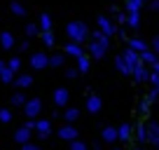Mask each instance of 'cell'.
I'll use <instances>...</instances> for the list:
<instances>
[{
  "label": "cell",
  "instance_id": "obj_3",
  "mask_svg": "<svg viewBox=\"0 0 159 150\" xmlns=\"http://www.w3.org/2000/svg\"><path fill=\"white\" fill-rule=\"evenodd\" d=\"M42 113V101L40 99H28L24 105V115L28 117V120H35V117Z\"/></svg>",
  "mask_w": 159,
  "mask_h": 150
},
{
  "label": "cell",
  "instance_id": "obj_32",
  "mask_svg": "<svg viewBox=\"0 0 159 150\" xmlns=\"http://www.w3.org/2000/svg\"><path fill=\"white\" fill-rule=\"evenodd\" d=\"M42 42H45L47 47L54 45V35H52V30H42Z\"/></svg>",
  "mask_w": 159,
  "mask_h": 150
},
{
  "label": "cell",
  "instance_id": "obj_50",
  "mask_svg": "<svg viewBox=\"0 0 159 150\" xmlns=\"http://www.w3.org/2000/svg\"><path fill=\"white\" fill-rule=\"evenodd\" d=\"M143 2H145V0H143Z\"/></svg>",
  "mask_w": 159,
  "mask_h": 150
},
{
  "label": "cell",
  "instance_id": "obj_39",
  "mask_svg": "<svg viewBox=\"0 0 159 150\" xmlns=\"http://www.w3.org/2000/svg\"><path fill=\"white\" fill-rule=\"evenodd\" d=\"M21 150H42V148L35 145V143H24V145H21Z\"/></svg>",
  "mask_w": 159,
  "mask_h": 150
},
{
  "label": "cell",
  "instance_id": "obj_29",
  "mask_svg": "<svg viewBox=\"0 0 159 150\" xmlns=\"http://www.w3.org/2000/svg\"><path fill=\"white\" fill-rule=\"evenodd\" d=\"M40 28H42V30H52V16L49 14L40 16Z\"/></svg>",
  "mask_w": 159,
  "mask_h": 150
},
{
  "label": "cell",
  "instance_id": "obj_40",
  "mask_svg": "<svg viewBox=\"0 0 159 150\" xmlns=\"http://www.w3.org/2000/svg\"><path fill=\"white\" fill-rule=\"evenodd\" d=\"M75 75H77V68H68L66 70V77H70V80H73Z\"/></svg>",
  "mask_w": 159,
  "mask_h": 150
},
{
  "label": "cell",
  "instance_id": "obj_27",
  "mask_svg": "<svg viewBox=\"0 0 159 150\" xmlns=\"http://www.w3.org/2000/svg\"><path fill=\"white\" fill-rule=\"evenodd\" d=\"M10 10L14 12L16 16H26V7L21 5V2H16V0H14V2H12V5H10Z\"/></svg>",
  "mask_w": 159,
  "mask_h": 150
},
{
  "label": "cell",
  "instance_id": "obj_11",
  "mask_svg": "<svg viewBox=\"0 0 159 150\" xmlns=\"http://www.w3.org/2000/svg\"><path fill=\"white\" fill-rule=\"evenodd\" d=\"M68 99H70V94H68V89H63V87H59V89L54 91V105H59V108H63V105L68 103Z\"/></svg>",
  "mask_w": 159,
  "mask_h": 150
},
{
  "label": "cell",
  "instance_id": "obj_33",
  "mask_svg": "<svg viewBox=\"0 0 159 150\" xmlns=\"http://www.w3.org/2000/svg\"><path fill=\"white\" fill-rule=\"evenodd\" d=\"M70 150H89V148H87V143H84V141H70Z\"/></svg>",
  "mask_w": 159,
  "mask_h": 150
},
{
  "label": "cell",
  "instance_id": "obj_1",
  "mask_svg": "<svg viewBox=\"0 0 159 150\" xmlns=\"http://www.w3.org/2000/svg\"><path fill=\"white\" fill-rule=\"evenodd\" d=\"M110 47V38L105 33H101V30H96V33H91V42H89V54L94 56V59H103L105 52H108Z\"/></svg>",
  "mask_w": 159,
  "mask_h": 150
},
{
  "label": "cell",
  "instance_id": "obj_19",
  "mask_svg": "<svg viewBox=\"0 0 159 150\" xmlns=\"http://www.w3.org/2000/svg\"><path fill=\"white\" fill-rule=\"evenodd\" d=\"M117 138H119V134H117V129H115V127H105V129H103V141L112 143V141H117Z\"/></svg>",
  "mask_w": 159,
  "mask_h": 150
},
{
  "label": "cell",
  "instance_id": "obj_10",
  "mask_svg": "<svg viewBox=\"0 0 159 150\" xmlns=\"http://www.w3.org/2000/svg\"><path fill=\"white\" fill-rule=\"evenodd\" d=\"M77 134H80V131L75 129L73 124H66V127H61V129H59V136L63 141H77Z\"/></svg>",
  "mask_w": 159,
  "mask_h": 150
},
{
  "label": "cell",
  "instance_id": "obj_26",
  "mask_svg": "<svg viewBox=\"0 0 159 150\" xmlns=\"http://www.w3.org/2000/svg\"><path fill=\"white\" fill-rule=\"evenodd\" d=\"M129 47H131L134 52H138V54H140V52H145V49H148V47H145V42L140 40V38H134V40L129 42Z\"/></svg>",
  "mask_w": 159,
  "mask_h": 150
},
{
  "label": "cell",
  "instance_id": "obj_9",
  "mask_svg": "<svg viewBox=\"0 0 159 150\" xmlns=\"http://www.w3.org/2000/svg\"><path fill=\"white\" fill-rule=\"evenodd\" d=\"M30 134H33V129H28V127H21V129H16V131H14V141H16L19 145L30 143Z\"/></svg>",
  "mask_w": 159,
  "mask_h": 150
},
{
  "label": "cell",
  "instance_id": "obj_38",
  "mask_svg": "<svg viewBox=\"0 0 159 150\" xmlns=\"http://www.w3.org/2000/svg\"><path fill=\"white\" fill-rule=\"evenodd\" d=\"M138 110H140V115H148V110H150V101L145 99L143 103H140V108H138Z\"/></svg>",
  "mask_w": 159,
  "mask_h": 150
},
{
  "label": "cell",
  "instance_id": "obj_23",
  "mask_svg": "<svg viewBox=\"0 0 159 150\" xmlns=\"http://www.w3.org/2000/svg\"><path fill=\"white\" fill-rule=\"evenodd\" d=\"M63 117H66V122H68V124H73V122L80 117V110H77V108H68V110L63 113Z\"/></svg>",
  "mask_w": 159,
  "mask_h": 150
},
{
  "label": "cell",
  "instance_id": "obj_45",
  "mask_svg": "<svg viewBox=\"0 0 159 150\" xmlns=\"http://www.w3.org/2000/svg\"><path fill=\"white\" fill-rule=\"evenodd\" d=\"M24 127H28V129H35V120H28V122H26Z\"/></svg>",
  "mask_w": 159,
  "mask_h": 150
},
{
  "label": "cell",
  "instance_id": "obj_7",
  "mask_svg": "<svg viewBox=\"0 0 159 150\" xmlns=\"http://www.w3.org/2000/svg\"><path fill=\"white\" fill-rule=\"evenodd\" d=\"M35 131L40 138H47L52 134V122L49 120H35Z\"/></svg>",
  "mask_w": 159,
  "mask_h": 150
},
{
  "label": "cell",
  "instance_id": "obj_20",
  "mask_svg": "<svg viewBox=\"0 0 159 150\" xmlns=\"http://www.w3.org/2000/svg\"><path fill=\"white\" fill-rule=\"evenodd\" d=\"M14 82H16V87H19V89H26V87L33 85V75H19Z\"/></svg>",
  "mask_w": 159,
  "mask_h": 150
},
{
  "label": "cell",
  "instance_id": "obj_28",
  "mask_svg": "<svg viewBox=\"0 0 159 150\" xmlns=\"http://www.w3.org/2000/svg\"><path fill=\"white\" fill-rule=\"evenodd\" d=\"M63 63H66V56H63V54L49 56V66H54V68H59V66H63Z\"/></svg>",
  "mask_w": 159,
  "mask_h": 150
},
{
  "label": "cell",
  "instance_id": "obj_18",
  "mask_svg": "<svg viewBox=\"0 0 159 150\" xmlns=\"http://www.w3.org/2000/svg\"><path fill=\"white\" fill-rule=\"evenodd\" d=\"M136 138H138L140 143H148V141H150V129H148V124H140L138 129H136Z\"/></svg>",
  "mask_w": 159,
  "mask_h": 150
},
{
  "label": "cell",
  "instance_id": "obj_44",
  "mask_svg": "<svg viewBox=\"0 0 159 150\" xmlns=\"http://www.w3.org/2000/svg\"><path fill=\"white\" fill-rule=\"evenodd\" d=\"M152 45H154V52H159V35H157V38L152 40Z\"/></svg>",
  "mask_w": 159,
  "mask_h": 150
},
{
  "label": "cell",
  "instance_id": "obj_5",
  "mask_svg": "<svg viewBox=\"0 0 159 150\" xmlns=\"http://www.w3.org/2000/svg\"><path fill=\"white\" fill-rule=\"evenodd\" d=\"M30 66H33L35 70L47 68V66H49V56H47V54H42V52H35V54L30 56Z\"/></svg>",
  "mask_w": 159,
  "mask_h": 150
},
{
  "label": "cell",
  "instance_id": "obj_17",
  "mask_svg": "<svg viewBox=\"0 0 159 150\" xmlns=\"http://www.w3.org/2000/svg\"><path fill=\"white\" fill-rule=\"evenodd\" d=\"M66 54H68V56H75V59H80L84 52H82V47H80L77 42H68V45H66Z\"/></svg>",
  "mask_w": 159,
  "mask_h": 150
},
{
  "label": "cell",
  "instance_id": "obj_49",
  "mask_svg": "<svg viewBox=\"0 0 159 150\" xmlns=\"http://www.w3.org/2000/svg\"><path fill=\"white\" fill-rule=\"evenodd\" d=\"M138 150H143V148H138Z\"/></svg>",
  "mask_w": 159,
  "mask_h": 150
},
{
  "label": "cell",
  "instance_id": "obj_6",
  "mask_svg": "<svg viewBox=\"0 0 159 150\" xmlns=\"http://www.w3.org/2000/svg\"><path fill=\"white\" fill-rule=\"evenodd\" d=\"M98 30H101V33H105L108 38H110V35H115V33H117L115 24L108 19V16H98Z\"/></svg>",
  "mask_w": 159,
  "mask_h": 150
},
{
  "label": "cell",
  "instance_id": "obj_2",
  "mask_svg": "<svg viewBox=\"0 0 159 150\" xmlns=\"http://www.w3.org/2000/svg\"><path fill=\"white\" fill-rule=\"evenodd\" d=\"M66 33H68L70 42H77V45L89 38V28H87L84 21H70V24L66 26Z\"/></svg>",
  "mask_w": 159,
  "mask_h": 150
},
{
  "label": "cell",
  "instance_id": "obj_16",
  "mask_svg": "<svg viewBox=\"0 0 159 150\" xmlns=\"http://www.w3.org/2000/svg\"><path fill=\"white\" fill-rule=\"evenodd\" d=\"M0 47H2V49H12V47H14V35L12 33H0Z\"/></svg>",
  "mask_w": 159,
  "mask_h": 150
},
{
  "label": "cell",
  "instance_id": "obj_25",
  "mask_svg": "<svg viewBox=\"0 0 159 150\" xmlns=\"http://www.w3.org/2000/svg\"><path fill=\"white\" fill-rule=\"evenodd\" d=\"M0 80L5 82V85H10V82H14V80H16V77H14V70H12L10 66H7V68L2 70V75H0Z\"/></svg>",
  "mask_w": 159,
  "mask_h": 150
},
{
  "label": "cell",
  "instance_id": "obj_15",
  "mask_svg": "<svg viewBox=\"0 0 159 150\" xmlns=\"http://www.w3.org/2000/svg\"><path fill=\"white\" fill-rule=\"evenodd\" d=\"M140 63H145V66H154V63H157V52H150V49L140 52Z\"/></svg>",
  "mask_w": 159,
  "mask_h": 150
},
{
  "label": "cell",
  "instance_id": "obj_24",
  "mask_svg": "<svg viewBox=\"0 0 159 150\" xmlns=\"http://www.w3.org/2000/svg\"><path fill=\"white\" fill-rule=\"evenodd\" d=\"M140 5H143V0H126V14H134V12H138Z\"/></svg>",
  "mask_w": 159,
  "mask_h": 150
},
{
  "label": "cell",
  "instance_id": "obj_30",
  "mask_svg": "<svg viewBox=\"0 0 159 150\" xmlns=\"http://www.w3.org/2000/svg\"><path fill=\"white\" fill-rule=\"evenodd\" d=\"M26 101H28V99H26V96L21 94V91L12 94V103H14V105H26Z\"/></svg>",
  "mask_w": 159,
  "mask_h": 150
},
{
  "label": "cell",
  "instance_id": "obj_47",
  "mask_svg": "<svg viewBox=\"0 0 159 150\" xmlns=\"http://www.w3.org/2000/svg\"><path fill=\"white\" fill-rule=\"evenodd\" d=\"M91 150H101V148H98V145H94V148H91Z\"/></svg>",
  "mask_w": 159,
  "mask_h": 150
},
{
  "label": "cell",
  "instance_id": "obj_22",
  "mask_svg": "<svg viewBox=\"0 0 159 150\" xmlns=\"http://www.w3.org/2000/svg\"><path fill=\"white\" fill-rule=\"evenodd\" d=\"M89 66H91L89 56H84V54H82V56L77 59V70H80V73H87V70H89Z\"/></svg>",
  "mask_w": 159,
  "mask_h": 150
},
{
  "label": "cell",
  "instance_id": "obj_42",
  "mask_svg": "<svg viewBox=\"0 0 159 150\" xmlns=\"http://www.w3.org/2000/svg\"><path fill=\"white\" fill-rule=\"evenodd\" d=\"M28 47H30V42H28V40H24V42H21V45H19V49H21V52H26V49H28Z\"/></svg>",
  "mask_w": 159,
  "mask_h": 150
},
{
  "label": "cell",
  "instance_id": "obj_31",
  "mask_svg": "<svg viewBox=\"0 0 159 150\" xmlns=\"http://www.w3.org/2000/svg\"><path fill=\"white\" fill-rule=\"evenodd\" d=\"M126 24L131 26V28H138L140 26V16H138V12H134V14H129V21Z\"/></svg>",
  "mask_w": 159,
  "mask_h": 150
},
{
  "label": "cell",
  "instance_id": "obj_35",
  "mask_svg": "<svg viewBox=\"0 0 159 150\" xmlns=\"http://www.w3.org/2000/svg\"><path fill=\"white\" fill-rule=\"evenodd\" d=\"M0 122H12V110H7V108L0 110Z\"/></svg>",
  "mask_w": 159,
  "mask_h": 150
},
{
  "label": "cell",
  "instance_id": "obj_36",
  "mask_svg": "<svg viewBox=\"0 0 159 150\" xmlns=\"http://www.w3.org/2000/svg\"><path fill=\"white\" fill-rule=\"evenodd\" d=\"M7 66H10V68L16 73V70L21 68V59H19V56H14V59H10V63H7Z\"/></svg>",
  "mask_w": 159,
  "mask_h": 150
},
{
  "label": "cell",
  "instance_id": "obj_46",
  "mask_svg": "<svg viewBox=\"0 0 159 150\" xmlns=\"http://www.w3.org/2000/svg\"><path fill=\"white\" fill-rule=\"evenodd\" d=\"M7 68V63H5V61H0V75H2V70H5Z\"/></svg>",
  "mask_w": 159,
  "mask_h": 150
},
{
  "label": "cell",
  "instance_id": "obj_8",
  "mask_svg": "<svg viewBox=\"0 0 159 150\" xmlns=\"http://www.w3.org/2000/svg\"><path fill=\"white\" fill-rule=\"evenodd\" d=\"M101 108H103L101 96H96V94H89V96H87V110H89V113H101Z\"/></svg>",
  "mask_w": 159,
  "mask_h": 150
},
{
  "label": "cell",
  "instance_id": "obj_48",
  "mask_svg": "<svg viewBox=\"0 0 159 150\" xmlns=\"http://www.w3.org/2000/svg\"><path fill=\"white\" fill-rule=\"evenodd\" d=\"M157 61H159V52H157Z\"/></svg>",
  "mask_w": 159,
  "mask_h": 150
},
{
  "label": "cell",
  "instance_id": "obj_34",
  "mask_svg": "<svg viewBox=\"0 0 159 150\" xmlns=\"http://www.w3.org/2000/svg\"><path fill=\"white\" fill-rule=\"evenodd\" d=\"M38 33H40V26H35V24H28V26H26V35H28V38H35Z\"/></svg>",
  "mask_w": 159,
  "mask_h": 150
},
{
  "label": "cell",
  "instance_id": "obj_41",
  "mask_svg": "<svg viewBox=\"0 0 159 150\" xmlns=\"http://www.w3.org/2000/svg\"><path fill=\"white\" fill-rule=\"evenodd\" d=\"M117 21L119 24H126V21H129V14H117Z\"/></svg>",
  "mask_w": 159,
  "mask_h": 150
},
{
  "label": "cell",
  "instance_id": "obj_43",
  "mask_svg": "<svg viewBox=\"0 0 159 150\" xmlns=\"http://www.w3.org/2000/svg\"><path fill=\"white\" fill-rule=\"evenodd\" d=\"M150 7H152L154 12H159V0H152V5H150Z\"/></svg>",
  "mask_w": 159,
  "mask_h": 150
},
{
  "label": "cell",
  "instance_id": "obj_12",
  "mask_svg": "<svg viewBox=\"0 0 159 150\" xmlns=\"http://www.w3.org/2000/svg\"><path fill=\"white\" fill-rule=\"evenodd\" d=\"M150 75H152V73L145 68V63H138L136 70H134V80L136 82H145V80H150Z\"/></svg>",
  "mask_w": 159,
  "mask_h": 150
},
{
  "label": "cell",
  "instance_id": "obj_21",
  "mask_svg": "<svg viewBox=\"0 0 159 150\" xmlns=\"http://www.w3.org/2000/svg\"><path fill=\"white\" fill-rule=\"evenodd\" d=\"M115 66H117V70H119V73H124V75H134V73H131V68L126 66V61L122 59V54H119L117 59H115Z\"/></svg>",
  "mask_w": 159,
  "mask_h": 150
},
{
  "label": "cell",
  "instance_id": "obj_14",
  "mask_svg": "<svg viewBox=\"0 0 159 150\" xmlns=\"http://www.w3.org/2000/svg\"><path fill=\"white\" fill-rule=\"evenodd\" d=\"M134 131H136L134 127H131L129 122H124V124H122V127L117 129V134H119V141H129L131 136H134Z\"/></svg>",
  "mask_w": 159,
  "mask_h": 150
},
{
  "label": "cell",
  "instance_id": "obj_13",
  "mask_svg": "<svg viewBox=\"0 0 159 150\" xmlns=\"http://www.w3.org/2000/svg\"><path fill=\"white\" fill-rule=\"evenodd\" d=\"M148 129H150V143L159 150V122H148Z\"/></svg>",
  "mask_w": 159,
  "mask_h": 150
},
{
  "label": "cell",
  "instance_id": "obj_4",
  "mask_svg": "<svg viewBox=\"0 0 159 150\" xmlns=\"http://www.w3.org/2000/svg\"><path fill=\"white\" fill-rule=\"evenodd\" d=\"M122 59L126 61V66L131 68V73H134V70H136V66L140 63V54H138V52H134L131 47H129V49H124V52H122Z\"/></svg>",
  "mask_w": 159,
  "mask_h": 150
},
{
  "label": "cell",
  "instance_id": "obj_37",
  "mask_svg": "<svg viewBox=\"0 0 159 150\" xmlns=\"http://www.w3.org/2000/svg\"><path fill=\"white\" fill-rule=\"evenodd\" d=\"M157 99H159V89H157V87H152V89H150V94H148V101L152 103V101H157Z\"/></svg>",
  "mask_w": 159,
  "mask_h": 150
}]
</instances>
